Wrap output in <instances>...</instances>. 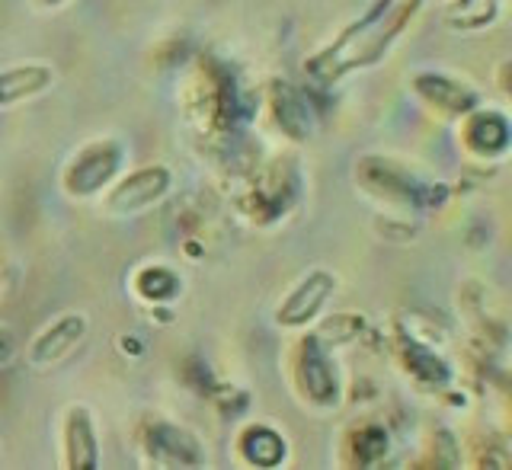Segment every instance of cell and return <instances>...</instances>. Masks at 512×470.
I'll use <instances>...</instances> for the list:
<instances>
[{
	"label": "cell",
	"instance_id": "6da1fadb",
	"mask_svg": "<svg viewBox=\"0 0 512 470\" xmlns=\"http://www.w3.org/2000/svg\"><path fill=\"white\" fill-rule=\"evenodd\" d=\"M423 7L426 0H375L356 23H349L333 42L304 61V71L317 84H340L352 74L375 68L388 58Z\"/></svg>",
	"mask_w": 512,
	"mask_h": 470
},
{
	"label": "cell",
	"instance_id": "7a4b0ae2",
	"mask_svg": "<svg viewBox=\"0 0 512 470\" xmlns=\"http://www.w3.org/2000/svg\"><path fill=\"white\" fill-rule=\"evenodd\" d=\"M330 352H333L330 346H324L314 333H308L295 346V355H292V381H295L298 397L320 410L336 407L343 397L340 368H336Z\"/></svg>",
	"mask_w": 512,
	"mask_h": 470
},
{
	"label": "cell",
	"instance_id": "3957f363",
	"mask_svg": "<svg viewBox=\"0 0 512 470\" xmlns=\"http://www.w3.org/2000/svg\"><path fill=\"white\" fill-rule=\"evenodd\" d=\"M122 167H125V148L119 141L112 138L90 141L71 157L68 170L61 176V186L71 199H93L119 180Z\"/></svg>",
	"mask_w": 512,
	"mask_h": 470
},
{
	"label": "cell",
	"instance_id": "277c9868",
	"mask_svg": "<svg viewBox=\"0 0 512 470\" xmlns=\"http://www.w3.org/2000/svg\"><path fill=\"white\" fill-rule=\"evenodd\" d=\"M336 275L330 269H311L295 282V288L276 307V323L282 330H304L317 320L327 301L336 295Z\"/></svg>",
	"mask_w": 512,
	"mask_h": 470
},
{
	"label": "cell",
	"instance_id": "5b68a950",
	"mask_svg": "<svg viewBox=\"0 0 512 470\" xmlns=\"http://www.w3.org/2000/svg\"><path fill=\"white\" fill-rule=\"evenodd\" d=\"M141 448L148 455V464L154 467H205V448L202 442L183 426H173V423H151L141 435Z\"/></svg>",
	"mask_w": 512,
	"mask_h": 470
},
{
	"label": "cell",
	"instance_id": "8992f818",
	"mask_svg": "<svg viewBox=\"0 0 512 470\" xmlns=\"http://www.w3.org/2000/svg\"><path fill=\"white\" fill-rule=\"evenodd\" d=\"M173 186V173L164 164H148L141 170L125 173L109 192V208L119 215H135L160 202Z\"/></svg>",
	"mask_w": 512,
	"mask_h": 470
},
{
	"label": "cell",
	"instance_id": "52a82bcc",
	"mask_svg": "<svg viewBox=\"0 0 512 470\" xmlns=\"http://www.w3.org/2000/svg\"><path fill=\"white\" fill-rule=\"evenodd\" d=\"M61 455L68 470H96L103 461L100 429L84 403H71L61 426Z\"/></svg>",
	"mask_w": 512,
	"mask_h": 470
},
{
	"label": "cell",
	"instance_id": "ba28073f",
	"mask_svg": "<svg viewBox=\"0 0 512 470\" xmlns=\"http://www.w3.org/2000/svg\"><path fill=\"white\" fill-rule=\"evenodd\" d=\"M413 93L420 96V100L442 112V116H455V119H464L468 112H474L480 106V93L468 84H461L458 77H448V74H439V71H423L410 80Z\"/></svg>",
	"mask_w": 512,
	"mask_h": 470
},
{
	"label": "cell",
	"instance_id": "9c48e42d",
	"mask_svg": "<svg viewBox=\"0 0 512 470\" xmlns=\"http://www.w3.org/2000/svg\"><path fill=\"white\" fill-rule=\"evenodd\" d=\"M90 330V323L84 314H61L55 317L48 327H42V333L32 339V346L26 352V359L32 365H55V362H64L68 355L84 343V336Z\"/></svg>",
	"mask_w": 512,
	"mask_h": 470
},
{
	"label": "cell",
	"instance_id": "30bf717a",
	"mask_svg": "<svg viewBox=\"0 0 512 470\" xmlns=\"http://www.w3.org/2000/svg\"><path fill=\"white\" fill-rule=\"evenodd\" d=\"M234 448H237V458L244 461L247 467H256V470L282 467L285 458H288L285 435L279 429L266 426V423H256V426L240 429Z\"/></svg>",
	"mask_w": 512,
	"mask_h": 470
},
{
	"label": "cell",
	"instance_id": "8fae6325",
	"mask_svg": "<svg viewBox=\"0 0 512 470\" xmlns=\"http://www.w3.org/2000/svg\"><path fill=\"white\" fill-rule=\"evenodd\" d=\"M52 87H55V68H48V64H13V68L0 71V109L36 100V96H42Z\"/></svg>",
	"mask_w": 512,
	"mask_h": 470
},
{
	"label": "cell",
	"instance_id": "7c38bea8",
	"mask_svg": "<svg viewBox=\"0 0 512 470\" xmlns=\"http://www.w3.org/2000/svg\"><path fill=\"white\" fill-rule=\"evenodd\" d=\"M468 132H464V141L474 154H484V157H503L509 148V122L503 112H484V109H474L468 112Z\"/></svg>",
	"mask_w": 512,
	"mask_h": 470
},
{
	"label": "cell",
	"instance_id": "4fadbf2b",
	"mask_svg": "<svg viewBox=\"0 0 512 470\" xmlns=\"http://www.w3.org/2000/svg\"><path fill=\"white\" fill-rule=\"evenodd\" d=\"M400 359H404V368L413 375V381L429 387V391H439V387L452 384V365H448L439 352L416 346L413 339H407V343L400 346Z\"/></svg>",
	"mask_w": 512,
	"mask_h": 470
},
{
	"label": "cell",
	"instance_id": "5bb4252c",
	"mask_svg": "<svg viewBox=\"0 0 512 470\" xmlns=\"http://www.w3.org/2000/svg\"><path fill=\"white\" fill-rule=\"evenodd\" d=\"M180 275L164 269V266H148V269H141L138 272V279H135V291L144 298V301H170L180 295Z\"/></svg>",
	"mask_w": 512,
	"mask_h": 470
},
{
	"label": "cell",
	"instance_id": "9a60e30c",
	"mask_svg": "<svg viewBox=\"0 0 512 470\" xmlns=\"http://www.w3.org/2000/svg\"><path fill=\"white\" fill-rule=\"evenodd\" d=\"M352 458L349 464L356 467H375L388 458V432L381 426H359L352 435Z\"/></svg>",
	"mask_w": 512,
	"mask_h": 470
},
{
	"label": "cell",
	"instance_id": "2e32d148",
	"mask_svg": "<svg viewBox=\"0 0 512 470\" xmlns=\"http://www.w3.org/2000/svg\"><path fill=\"white\" fill-rule=\"evenodd\" d=\"M16 355V343H13V333L0 327V368H4L10 359Z\"/></svg>",
	"mask_w": 512,
	"mask_h": 470
},
{
	"label": "cell",
	"instance_id": "e0dca14e",
	"mask_svg": "<svg viewBox=\"0 0 512 470\" xmlns=\"http://www.w3.org/2000/svg\"><path fill=\"white\" fill-rule=\"evenodd\" d=\"M39 4H42V7H61L64 0H39Z\"/></svg>",
	"mask_w": 512,
	"mask_h": 470
}]
</instances>
